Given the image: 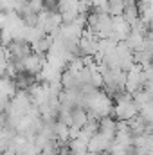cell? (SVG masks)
<instances>
[{
    "instance_id": "cell-1",
    "label": "cell",
    "mask_w": 153,
    "mask_h": 155,
    "mask_svg": "<svg viewBox=\"0 0 153 155\" xmlns=\"http://www.w3.org/2000/svg\"><path fill=\"white\" fill-rule=\"evenodd\" d=\"M114 143L115 141L108 139V137L103 135L101 132H97V134L90 139V143H88V150H90L92 153H108Z\"/></svg>"
},
{
    "instance_id": "cell-5",
    "label": "cell",
    "mask_w": 153,
    "mask_h": 155,
    "mask_svg": "<svg viewBox=\"0 0 153 155\" xmlns=\"http://www.w3.org/2000/svg\"><path fill=\"white\" fill-rule=\"evenodd\" d=\"M70 152L72 155H88V143L81 141V139H70Z\"/></svg>"
},
{
    "instance_id": "cell-7",
    "label": "cell",
    "mask_w": 153,
    "mask_h": 155,
    "mask_svg": "<svg viewBox=\"0 0 153 155\" xmlns=\"http://www.w3.org/2000/svg\"><path fill=\"white\" fill-rule=\"evenodd\" d=\"M108 13L112 16H121L124 13V0H110L108 2Z\"/></svg>"
},
{
    "instance_id": "cell-3",
    "label": "cell",
    "mask_w": 153,
    "mask_h": 155,
    "mask_svg": "<svg viewBox=\"0 0 153 155\" xmlns=\"http://www.w3.org/2000/svg\"><path fill=\"white\" fill-rule=\"evenodd\" d=\"M61 85H63V88H69V90L79 88V87H81L79 74H77V72H74V71L65 69V71H63V76H61Z\"/></svg>"
},
{
    "instance_id": "cell-4",
    "label": "cell",
    "mask_w": 153,
    "mask_h": 155,
    "mask_svg": "<svg viewBox=\"0 0 153 155\" xmlns=\"http://www.w3.org/2000/svg\"><path fill=\"white\" fill-rule=\"evenodd\" d=\"M144 40H146V35H141V33H137V31H133V29H132V33L128 35V38L124 40V43H126L133 52H137V51H141V49H142Z\"/></svg>"
},
{
    "instance_id": "cell-8",
    "label": "cell",
    "mask_w": 153,
    "mask_h": 155,
    "mask_svg": "<svg viewBox=\"0 0 153 155\" xmlns=\"http://www.w3.org/2000/svg\"><path fill=\"white\" fill-rule=\"evenodd\" d=\"M139 114L144 117L146 121L153 123V99H151V101H148L144 107H141V112H139Z\"/></svg>"
},
{
    "instance_id": "cell-6",
    "label": "cell",
    "mask_w": 153,
    "mask_h": 155,
    "mask_svg": "<svg viewBox=\"0 0 153 155\" xmlns=\"http://www.w3.org/2000/svg\"><path fill=\"white\" fill-rule=\"evenodd\" d=\"M133 99H135V103H137V105H139V108H141V107H144L148 101H151L153 96H151V92H150L146 87H142L139 92H135V94H133Z\"/></svg>"
},
{
    "instance_id": "cell-2",
    "label": "cell",
    "mask_w": 153,
    "mask_h": 155,
    "mask_svg": "<svg viewBox=\"0 0 153 155\" xmlns=\"http://www.w3.org/2000/svg\"><path fill=\"white\" fill-rule=\"evenodd\" d=\"M132 33V24L128 20H124V16H114V33L110 38L115 41H124L128 38V35Z\"/></svg>"
}]
</instances>
